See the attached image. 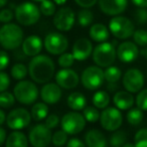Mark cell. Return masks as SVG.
<instances>
[{
  "label": "cell",
  "instance_id": "6da1fadb",
  "mask_svg": "<svg viewBox=\"0 0 147 147\" xmlns=\"http://www.w3.org/2000/svg\"><path fill=\"white\" fill-rule=\"evenodd\" d=\"M55 67L53 61L45 55L32 57L28 63V74L31 80L37 84H45L53 79Z\"/></svg>",
  "mask_w": 147,
  "mask_h": 147
},
{
  "label": "cell",
  "instance_id": "7a4b0ae2",
  "mask_svg": "<svg viewBox=\"0 0 147 147\" xmlns=\"http://www.w3.org/2000/svg\"><path fill=\"white\" fill-rule=\"evenodd\" d=\"M23 30L15 23H4L0 27V45L7 51L18 49L23 41Z\"/></svg>",
  "mask_w": 147,
  "mask_h": 147
},
{
  "label": "cell",
  "instance_id": "3957f363",
  "mask_svg": "<svg viewBox=\"0 0 147 147\" xmlns=\"http://www.w3.org/2000/svg\"><path fill=\"white\" fill-rule=\"evenodd\" d=\"M117 51L115 49V41L113 43L103 41L100 42L92 53L93 61L101 67H107L113 65L116 59Z\"/></svg>",
  "mask_w": 147,
  "mask_h": 147
},
{
  "label": "cell",
  "instance_id": "277c9868",
  "mask_svg": "<svg viewBox=\"0 0 147 147\" xmlns=\"http://www.w3.org/2000/svg\"><path fill=\"white\" fill-rule=\"evenodd\" d=\"M40 9L33 2L25 1L16 6L15 8V18L17 22L24 26L33 25L40 18Z\"/></svg>",
  "mask_w": 147,
  "mask_h": 147
},
{
  "label": "cell",
  "instance_id": "5b68a950",
  "mask_svg": "<svg viewBox=\"0 0 147 147\" xmlns=\"http://www.w3.org/2000/svg\"><path fill=\"white\" fill-rule=\"evenodd\" d=\"M16 101L23 105H31L38 98V89L30 81H19L13 89Z\"/></svg>",
  "mask_w": 147,
  "mask_h": 147
},
{
  "label": "cell",
  "instance_id": "8992f818",
  "mask_svg": "<svg viewBox=\"0 0 147 147\" xmlns=\"http://www.w3.org/2000/svg\"><path fill=\"white\" fill-rule=\"evenodd\" d=\"M109 30L115 37L126 39L132 36L135 31L133 22L125 16H115L109 21Z\"/></svg>",
  "mask_w": 147,
  "mask_h": 147
},
{
  "label": "cell",
  "instance_id": "52a82bcc",
  "mask_svg": "<svg viewBox=\"0 0 147 147\" xmlns=\"http://www.w3.org/2000/svg\"><path fill=\"white\" fill-rule=\"evenodd\" d=\"M105 81L104 71L99 65H90L84 69L81 76V83L87 90L95 91L103 85Z\"/></svg>",
  "mask_w": 147,
  "mask_h": 147
},
{
  "label": "cell",
  "instance_id": "ba28073f",
  "mask_svg": "<svg viewBox=\"0 0 147 147\" xmlns=\"http://www.w3.org/2000/svg\"><path fill=\"white\" fill-rule=\"evenodd\" d=\"M86 122L84 115L78 113V111H74L63 115L61 120V126L69 135H77L85 129Z\"/></svg>",
  "mask_w": 147,
  "mask_h": 147
},
{
  "label": "cell",
  "instance_id": "9c48e42d",
  "mask_svg": "<svg viewBox=\"0 0 147 147\" xmlns=\"http://www.w3.org/2000/svg\"><path fill=\"white\" fill-rule=\"evenodd\" d=\"M123 117L120 109L107 107L100 114V124L107 131H116L121 127Z\"/></svg>",
  "mask_w": 147,
  "mask_h": 147
},
{
  "label": "cell",
  "instance_id": "30bf717a",
  "mask_svg": "<svg viewBox=\"0 0 147 147\" xmlns=\"http://www.w3.org/2000/svg\"><path fill=\"white\" fill-rule=\"evenodd\" d=\"M43 45L47 53L53 55H59L67 49L69 40L61 32H51L45 37Z\"/></svg>",
  "mask_w": 147,
  "mask_h": 147
},
{
  "label": "cell",
  "instance_id": "8fae6325",
  "mask_svg": "<svg viewBox=\"0 0 147 147\" xmlns=\"http://www.w3.org/2000/svg\"><path fill=\"white\" fill-rule=\"evenodd\" d=\"M51 129L45 124H37L29 131L28 141L34 147H45L51 142Z\"/></svg>",
  "mask_w": 147,
  "mask_h": 147
},
{
  "label": "cell",
  "instance_id": "7c38bea8",
  "mask_svg": "<svg viewBox=\"0 0 147 147\" xmlns=\"http://www.w3.org/2000/svg\"><path fill=\"white\" fill-rule=\"evenodd\" d=\"M31 114L24 108H15L6 117V124L12 130H21L29 125Z\"/></svg>",
  "mask_w": 147,
  "mask_h": 147
},
{
  "label": "cell",
  "instance_id": "4fadbf2b",
  "mask_svg": "<svg viewBox=\"0 0 147 147\" xmlns=\"http://www.w3.org/2000/svg\"><path fill=\"white\" fill-rule=\"evenodd\" d=\"M76 21V15L69 7H63L55 13L53 22L59 31H69Z\"/></svg>",
  "mask_w": 147,
  "mask_h": 147
},
{
  "label": "cell",
  "instance_id": "5bb4252c",
  "mask_svg": "<svg viewBox=\"0 0 147 147\" xmlns=\"http://www.w3.org/2000/svg\"><path fill=\"white\" fill-rule=\"evenodd\" d=\"M123 86L128 92L138 93L144 86V76L138 69H130L123 77Z\"/></svg>",
  "mask_w": 147,
  "mask_h": 147
},
{
  "label": "cell",
  "instance_id": "9a60e30c",
  "mask_svg": "<svg viewBox=\"0 0 147 147\" xmlns=\"http://www.w3.org/2000/svg\"><path fill=\"white\" fill-rule=\"evenodd\" d=\"M55 82L61 88L65 90L76 88L80 82V78L77 71L69 67H63L55 75Z\"/></svg>",
  "mask_w": 147,
  "mask_h": 147
},
{
  "label": "cell",
  "instance_id": "2e32d148",
  "mask_svg": "<svg viewBox=\"0 0 147 147\" xmlns=\"http://www.w3.org/2000/svg\"><path fill=\"white\" fill-rule=\"evenodd\" d=\"M117 57L122 63H132L138 57L139 49L136 43L124 41L117 47Z\"/></svg>",
  "mask_w": 147,
  "mask_h": 147
},
{
  "label": "cell",
  "instance_id": "e0dca14e",
  "mask_svg": "<svg viewBox=\"0 0 147 147\" xmlns=\"http://www.w3.org/2000/svg\"><path fill=\"white\" fill-rule=\"evenodd\" d=\"M101 11L107 15L116 16L124 12L128 0H98Z\"/></svg>",
  "mask_w": 147,
  "mask_h": 147
},
{
  "label": "cell",
  "instance_id": "ac0fdd59",
  "mask_svg": "<svg viewBox=\"0 0 147 147\" xmlns=\"http://www.w3.org/2000/svg\"><path fill=\"white\" fill-rule=\"evenodd\" d=\"M61 88L57 83H45L40 90V98L45 103L53 105L57 103L61 98Z\"/></svg>",
  "mask_w": 147,
  "mask_h": 147
},
{
  "label": "cell",
  "instance_id": "d6986e66",
  "mask_svg": "<svg viewBox=\"0 0 147 147\" xmlns=\"http://www.w3.org/2000/svg\"><path fill=\"white\" fill-rule=\"evenodd\" d=\"M93 45L88 38H79L73 45V53L76 61H86L93 53Z\"/></svg>",
  "mask_w": 147,
  "mask_h": 147
},
{
  "label": "cell",
  "instance_id": "ffe728a7",
  "mask_svg": "<svg viewBox=\"0 0 147 147\" xmlns=\"http://www.w3.org/2000/svg\"><path fill=\"white\" fill-rule=\"evenodd\" d=\"M22 53L27 57L39 55L43 47V41L37 35H29L22 41Z\"/></svg>",
  "mask_w": 147,
  "mask_h": 147
},
{
  "label": "cell",
  "instance_id": "44dd1931",
  "mask_svg": "<svg viewBox=\"0 0 147 147\" xmlns=\"http://www.w3.org/2000/svg\"><path fill=\"white\" fill-rule=\"evenodd\" d=\"M115 106L120 110H128L134 105V97L128 91H119L113 97Z\"/></svg>",
  "mask_w": 147,
  "mask_h": 147
},
{
  "label": "cell",
  "instance_id": "7402d4cb",
  "mask_svg": "<svg viewBox=\"0 0 147 147\" xmlns=\"http://www.w3.org/2000/svg\"><path fill=\"white\" fill-rule=\"evenodd\" d=\"M85 141L86 145L90 147H105L107 145L106 137L98 129L88 131L85 135Z\"/></svg>",
  "mask_w": 147,
  "mask_h": 147
},
{
  "label": "cell",
  "instance_id": "603a6c76",
  "mask_svg": "<svg viewBox=\"0 0 147 147\" xmlns=\"http://www.w3.org/2000/svg\"><path fill=\"white\" fill-rule=\"evenodd\" d=\"M110 36L109 29L103 23H95L90 28V37L96 42L106 41Z\"/></svg>",
  "mask_w": 147,
  "mask_h": 147
},
{
  "label": "cell",
  "instance_id": "cb8c5ba5",
  "mask_svg": "<svg viewBox=\"0 0 147 147\" xmlns=\"http://www.w3.org/2000/svg\"><path fill=\"white\" fill-rule=\"evenodd\" d=\"M7 147H27L28 146V138L24 133L14 130L8 135L5 141Z\"/></svg>",
  "mask_w": 147,
  "mask_h": 147
},
{
  "label": "cell",
  "instance_id": "d4e9b609",
  "mask_svg": "<svg viewBox=\"0 0 147 147\" xmlns=\"http://www.w3.org/2000/svg\"><path fill=\"white\" fill-rule=\"evenodd\" d=\"M67 104L69 108L74 111H81L84 110L87 106V99L84 94L80 92H74L69 95L67 100Z\"/></svg>",
  "mask_w": 147,
  "mask_h": 147
},
{
  "label": "cell",
  "instance_id": "484cf974",
  "mask_svg": "<svg viewBox=\"0 0 147 147\" xmlns=\"http://www.w3.org/2000/svg\"><path fill=\"white\" fill-rule=\"evenodd\" d=\"M31 118L34 121L38 122L45 119L49 115V107L47 103H36L31 108Z\"/></svg>",
  "mask_w": 147,
  "mask_h": 147
},
{
  "label": "cell",
  "instance_id": "4316f807",
  "mask_svg": "<svg viewBox=\"0 0 147 147\" xmlns=\"http://www.w3.org/2000/svg\"><path fill=\"white\" fill-rule=\"evenodd\" d=\"M93 104L98 109H105L110 103V96L105 91H98L93 95Z\"/></svg>",
  "mask_w": 147,
  "mask_h": 147
},
{
  "label": "cell",
  "instance_id": "83f0119b",
  "mask_svg": "<svg viewBox=\"0 0 147 147\" xmlns=\"http://www.w3.org/2000/svg\"><path fill=\"white\" fill-rule=\"evenodd\" d=\"M121 76H122V71L119 67H107V69L104 71V77L105 80L109 83V84H115L120 80Z\"/></svg>",
  "mask_w": 147,
  "mask_h": 147
},
{
  "label": "cell",
  "instance_id": "f1b7e54d",
  "mask_svg": "<svg viewBox=\"0 0 147 147\" xmlns=\"http://www.w3.org/2000/svg\"><path fill=\"white\" fill-rule=\"evenodd\" d=\"M94 20V15L89 8H83L78 13V22L82 27H87L92 24Z\"/></svg>",
  "mask_w": 147,
  "mask_h": 147
},
{
  "label": "cell",
  "instance_id": "f546056e",
  "mask_svg": "<svg viewBox=\"0 0 147 147\" xmlns=\"http://www.w3.org/2000/svg\"><path fill=\"white\" fill-rule=\"evenodd\" d=\"M11 76L13 79L17 81H21L27 76L28 74V69L26 67V65H23V63H15L13 65V67H11Z\"/></svg>",
  "mask_w": 147,
  "mask_h": 147
},
{
  "label": "cell",
  "instance_id": "4dcf8cb0",
  "mask_svg": "<svg viewBox=\"0 0 147 147\" xmlns=\"http://www.w3.org/2000/svg\"><path fill=\"white\" fill-rule=\"evenodd\" d=\"M127 121L130 125L137 126L139 125L143 120V112L139 108H133L127 113Z\"/></svg>",
  "mask_w": 147,
  "mask_h": 147
},
{
  "label": "cell",
  "instance_id": "1f68e13d",
  "mask_svg": "<svg viewBox=\"0 0 147 147\" xmlns=\"http://www.w3.org/2000/svg\"><path fill=\"white\" fill-rule=\"evenodd\" d=\"M14 94L7 91H3L0 93V107L3 109H9L14 105L15 103Z\"/></svg>",
  "mask_w": 147,
  "mask_h": 147
},
{
  "label": "cell",
  "instance_id": "d6a6232c",
  "mask_svg": "<svg viewBox=\"0 0 147 147\" xmlns=\"http://www.w3.org/2000/svg\"><path fill=\"white\" fill-rule=\"evenodd\" d=\"M85 119L90 123H95L100 119V112L95 106H86L83 110Z\"/></svg>",
  "mask_w": 147,
  "mask_h": 147
},
{
  "label": "cell",
  "instance_id": "836d02e7",
  "mask_svg": "<svg viewBox=\"0 0 147 147\" xmlns=\"http://www.w3.org/2000/svg\"><path fill=\"white\" fill-rule=\"evenodd\" d=\"M127 134L124 131L116 130L110 137V145L114 147H120L126 143Z\"/></svg>",
  "mask_w": 147,
  "mask_h": 147
},
{
  "label": "cell",
  "instance_id": "e575fe53",
  "mask_svg": "<svg viewBox=\"0 0 147 147\" xmlns=\"http://www.w3.org/2000/svg\"><path fill=\"white\" fill-rule=\"evenodd\" d=\"M39 9L45 16H53L55 13V4L51 0H43L40 2Z\"/></svg>",
  "mask_w": 147,
  "mask_h": 147
},
{
  "label": "cell",
  "instance_id": "d590c367",
  "mask_svg": "<svg viewBox=\"0 0 147 147\" xmlns=\"http://www.w3.org/2000/svg\"><path fill=\"white\" fill-rule=\"evenodd\" d=\"M67 133L65 130H59L55 132L51 137V143L55 146H63L67 142Z\"/></svg>",
  "mask_w": 147,
  "mask_h": 147
},
{
  "label": "cell",
  "instance_id": "8d00e7d4",
  "mask_svg": "<svg viewBox=\"0 0 147 147\" xmlns=\"http://www.w3.org/2000/svg\"><path fill=\"white\" fill-rule=\"evenodd\" d=\"M75 57H74L73 53H63L59 55V59H57V63H59V65L61 67H69L74 65L75 63Z\"/></svg>",
  "mask_w": 147,
  "mask_h": 147
},
{
  "label": "cell",
  "instance_id": "74e56055",
  "mask_svg": "<svg viewBox=\"0 0 147 147\" xmlns=\"http://www.w3.org/2000/svg\"><path fill=\"white\" fill-rule=\"evenodd\" d=\"M135 146L137 147H147V129H140L134 136Z\"/></svg>",
  "mask_w": 147,
  "mask_h": 147
},
{
  "label": "cell",
  "instance_id": "f35d334b",
  "mask_svg": "<svg viewBox=\"0 0 147 147\" xmlns=\"http://www.w3.org/2000/svg\"><path fill=\"white\" fill-rule=\"evenodd\" d=\"M133 39L137 45L140 47H146L147 45V31L144 29H138L135 30L133 33Z\"/></svg>",
  "mask_w": 147,
  "mask_h": 147
},
{
  "label": "cell",
  "instance_id": "ab89813d",
  "mask_svg": "<svg viewBox=\"0 0 147 147\" xmlns=\"http://www.w3.org/2000/svg\"><path fill=\"white\" fill-rule=\"evenodd\" d=\"M136 105L142 111H147V89L139 91L136 97Z\"/></svg>",
  "mask_w": 147,
  "mask_h": 147
},
{
  "label": "cell",
  "instance_id": "60d3db41",
  "mask_svg": "<svg viewBox=\"0 0 147 147\" xmlns=\"http://www.w3.org/2000/svg\"><path fill=\"white\" fill-rule=\"evenodd\" d=\"M135 19L138 24H145L147 22V9L144 7H139L135 12Z\"/></svg>",
  "mask_w": 147,
  "mask_h": 147
},
{
  "label": "cell",
  "instance_id": "b9f144b4",
  "mask_svg": "<svg viewBox=\"0 0 147 147\" xmlns=\"http://www.w3.org/2000/svg\"><path fill=\"white\" fill-rule=\"evenodd\" d=\"M10 86V78L4 71H0V93L6 91Z\"/></svg>",
  "mask_w": 147,
  "mask_h": 147
},
{
  "label": "cell",
  "instance_id": "7bdbcfd3",
  "mask_svg": "<svg viewBox=\"0 0 147 147\" xmlns=\"http://www.w3.org/2000/svg\"><path fill=\"white\" fill-rule=\"evenodd\" d=\"M13 16H14V14H13L11 9L8 8L2 9V10L0 11V22H3V23L10 22L13 19Z\"/></svg>",
  "mask_w": 147,
  "mask_h": 147
},
{
  "label": "cell",
  "instance_id": "ee69618b",
  "mask_svg": "<svg viewBox=\"0 0 147 147\" xmlns=\"http://www.w3.org/2000/svg\"><path fill=\"white\" fill-rule=\"evenodd\" d=\"M59 122V118L57 117V115L55 114H51L49 116H47L45 118V125L49 127V129H53L55 127H57Z\"/></svg>",
  "mask_w": 147,
  "mask_h": 147
},
{
  "label": "cell",
  "instance_id": "f6af8a7d",
  "mask_svg": "<svg viewBox=\"0 0 147 147\" xmlns=\"http://www.w3.org/2000/svg\"><path fill=\"white\" fill-rule=\"evenodd\" d=\"M10 57L5 51H0V71L5 69L9 65Z\"/></svg>",
  "mask_w": 147,
  "mask_h": 147
},
{
  "label": "cell",
  "instance_id": "bcb514c9",
  "mask_svg": "<svg viewBox=\"0 0 147 147\" xmlns=\"http://www.w3.org/2000/svg\"><path fill=\"white\" fill-rule=\"evenodd\" d=\"M75 2L82 8H91L98 2V0H75Z\"/></svg>",
  "mask_w": 147,
  "mask_h": 147
},
{
  "label": "cell",
  "instance_id": "7dc6e473",
  "mask_svg": "<svg viewBox=\"0 0 147 147\" xmlns=\"http://www.w3.org/2000/svg\"><path fill=\"white\" fill-rule=\"evenodd\" d=\"M67 147H84L86 145V143H84L83 141H81L79 138H71L67 142Z\"/></svg>",
  "mask_w": 147,
  "mask_h": 147
},
{
  "label": "cell",
  "instance_id": "c3c4849f",
  "mask_svg": "<svg viewBox=\"0 0 147 147\" xmlns=\"http://www.w3.org/2000/svg\"><path fill=\"white\" fill-rule=\"evenodd\" d=\"M131 1L133 2V4L138 7H144V8L147 7V0H131Z\"/></svg>",
  "mask_w": 147,
  "mask_h": 147
},
{
  "label": "cell",
  "instance_id": "681fc988",
  "mask_svg": "<svg viewBox=\"0 0 147 147\" xmlns=\"http://www.w3.org/2000/svg\"><path fill=\"white\" fill-rule=\"evenodd\" d=\"M5 141H6V131H5L2 127H0V146H1Z\"/></svg>",
  "mask_w": 147,
  "mask_h": 147
},
{
  "label": "cell",
  "instance_id": "f907efd6",
  "mask_svg": "<svg viewBox=\"0 0 147 147\" xmlns=\"http://www.w3.org/2000/svg\"><path fill=\"white\" fill-rule=\"evenodd\" d=\"M6 122V114L4 113V111H2L0 109V126Z\"/></svg>",
  "mask_w": 147,
  "mask_h": 147
},
{
  "label": "cell",
  "instance_id": "816d5d0a",
  "mask_svg": "<svg viewBox=\"0 0 147 147\" xmlns=\"http://www.w3.org/2000/svg\"><path fill=\"white\" fill-rule=\"evenodd\" d=\"M53 2L55 3L57 5H63L65 2H67V0H53Z\"/></svg>",
  "mask_w": 147,
  "mask_h": 147
},
{
  "label": "cell",
  "instance_id": "f5cc1de1",
  "mask_svg": "<svg viewBox=\"0 0 147 147\" xmlns=\"http://www.w3.org/2000/svg\"><path fill=\"white\" fill-rule=\"evenodd\" d=\"M7 2H8V0H0V8L4 7L7 4Z\"/></svg>",
  "mask_w": 147,
  "mask_h": 147
},
{
  "label": "cell",
  "instance_id": "db71d44e",
  "mask_svg": "<svg viewBox=\"0 0 147 147\" xmlns=\"http://www.w3.org/2000/svg\"><path fill=\"white\" fill-rule=\"evenodd\" d=\"M135 146L134 143H125L124 145H123V147H133Z\"/></svg>",
  "mask_w": 147,
  "mask_h": 147
},
{
  "label": "cell",
  "instance_id": "11a10c76",
  "mask_svg": "<svg viewBox=\"0 0 147 147\" xmlns=\"http://www.w3.org/2000/svg\"><path fill=\"white\" fill-rule=\"evenodd\" d=\"M31 1H34V2H41L43 0H31Z\"/></svg>",
  "mask_w": 147,
  "mask_h": 147
},
{
  "label": "cell",
  "instance_id": "9f6ffc18",
  "mask_svg": "<svg viewBox=\"0 0 147 147\" xmlns=\"http://www.w3.org/2000/svg\"><path fill=\"white\" fill-rule=\"evenodd\" d=\"M143 53H145V57H146V59H147V49H145L144 51H143Z\"/></svg>",
  "mask_w": 147,
  "mask_h": 147
}]
</instances>
